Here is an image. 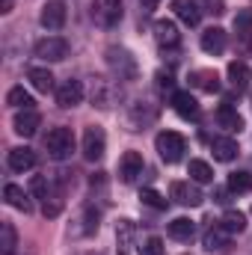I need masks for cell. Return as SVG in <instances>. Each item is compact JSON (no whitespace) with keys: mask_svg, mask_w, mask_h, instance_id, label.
I'll return each mask as SVG.
<instances>
[{"mask_svg":"<svg viewBox=\"0 0 252 255\" xmlns=\"http://www.w3.org/2000/svg\"><path fill=\"white\" fill-rule=\"evenodd\" d=\"M187 175L196 184H211V181H214V169H211V163H205V160H190Z\"/></svg>","mask_w":252,"mask_h":255,"instance_id":"26","label":"cell"},{"mask_svg":"<svg viewBox=\"0 0 252 255\" xmlns=\"http://www.w3.org/2000/svg\"><path fill=\"white\" fill-rule=\"evenodd\" d=\"M92 18L104 30L116 27L122 21V0H92Z\"/></svg>","mask_w":252,"mask_h":255,"instance_id":"4","label":"cell"},{"mask_svg":"<svg viewBox=\"0 0 252 255\" xmlns=\"http://www.w3.org/2000/svg\"><path fill=\"white\" fill-rule=\"evenodd\" d=\"M154 39H157V45H160V48H178L181 33H178L175 21L160 18V21H154Z\"/></svg>","mask_w":252,"mask_h":255,"instance_id":"11","label":"cell"},{"mask_svg":"<svg viewBox=\"0 0 252 255\" xmlns=\"http://www.w3.org/2000/svg\"><path fill=\"white\" fill-rule=\"evenodd\" d=\"M190 83H193L196 89H202V92H217V89H220V77H217V71H208V68L193 71Z\"/></svg>","mask_w":252,"mask_h":255,"instance_id":"22","label":"cell"},{"mask_svg":"<svg viewBox=\"0 0 252 255\" xmlns=\"http://www.w3.org/2000/svg\"><path fill=\"white\" fill-rule=\"evenodd\" d=\"M30 193H33L36 199H45V202H48V193H51L48 178H45V175H33V178H30Z\"/></svg>","mask_w":252,"mask_h":255,"instance_id":"32","label":"cell"},{"mask_svg":"<svg viewBox=\"0 0 252 255\" xmlns=\"http://www.w3.org/2000/svg\"><path fill=\"white\" fill-rule=\"evenodd\" d=\"M139 199H142V205H148V208H154V211H166V205H169L160 193L151 190V187H142V190H139Z\"/></svg>","mask_w":252,"mask_h":255,"instance_id":"31","label":"cell"},{"mask_svg":"<svg viewBox=\"0 0 252 255\" xmlns=\"http://www.w3.org/2000/svg\"><path fill=\"white\" fill-rule=\"evenodd\" d=\"M107 63H110V68L119 74V80H122V77L130 80V77L136 74V63H133V57H130L127 51H122V48H110V51H107Z\"/></svg>","mask_w":252,"mask_h":255,"instance_id":"8","label":"cell"},{"mask_svg":"<svg viewBox=\"0 0 252 255\" xmlns=\"http://www.w3.org/2000/svg\"><path fill=\"white\" fill-rule=\"evenodd\" d=\"M86 235H92V232H98V211L92 214V208H86V229H83Z\"/></svg>","mask_w":252,"mask_h":255,"instance_id":"36","label":"cell"},{"mask_svg":"<svg viewBox=\"0 0 252 255\" xmlns=\"http://www.w3.org/2000/svg\"><path fill=\"white\" fill-rule=\"evenodd\" d=\"M142 166H145V163H142V154L130 148V151L122 154V160H119V178H122L125 184H133L136 175H142Z\"/></svg>","mask_w":252,"mask_h":255,"instance_id":"9","label":"cell"},{"mask_svg":"<svg viewBox=\"0 0 252 255\" xmlns=\"http://www.w3.org/2000/svg\"><path fill=\"white\" fill-rule=\"evenodd\" d=\"M3 196H6V205H12L15 211H24V214H30V211H33V205H30V196L21 190L18 184H6Z\"/></svg>","mask_w":252,"mask_h":255,"instance_id":"21","label":"cell"},{"mask_svg":"<svg viewBox=\"0 0 252 255\" xmlns=\"http://www.w3.org/2000/svg\"><path fill=\"white\" fill-rule=\"evenodd\" d=\"M229 187H220V190H214V202H220V205H226L229 202Z\"/></svg>","mask_w":252,"mask_h":255,"instance_id":"40","label":"cell"},{"mask_svg":"<svg viewBox=\"0 0 252 255\" xmlns=\"http://www.w3.org/2000/svg\"><path fill=\"white\" fill-rule=\"evenodd\" d=\"M211 151H214V160H220V163H232L235 157H238V142L232 139V136H214L211 139Z\"/></svg>","mask_w":252,"mask_h":255,"instance_id":"14","label":"cell"},{"mask_svg":"<svg viewBox=\"0 0 252 255\" xmlns=\"http://www.w3.org/2000/svg\"><path fill=\"white\" fill-rule=\"evenodd\" d=\"M33 54L39 60H45V63H63L65 57H68V42H65L63 36H45V39L36 42Z\"/></svg>","mask_w":252,"mask_h":255,"instance_id":"3","label":"cell"},{"mask_svg":"<svg viewBox=\"0 0 252 255\" xmlns=\"http://www.w3.org/2000/svg\"><path fill=\"white\" fill-rule=\"evenodd\" d=\"M157 86H160V89H172V86H175L172 74H163V71H160V74H157Z\"/></svg>","mask_w":252,"mask_h":255,"instance_id":"38","label":"cell"},{"mask_svg":"<svg viewBox=\"0 0 252 255\" xmlns=\"http://www.w3.org/2000/svg\"><path fill=\"white\" fill-rule=\"evenodd\" d=\"M0 235H3V241H0V250H3V255H12V253H15V247H18L15 226H12V223H3V226H0Z\"/></svg>","mask_w":252,"mask_h":255,"instance_id":"30","label":"cell"},{"mask_svg":"<svg viewBox=\"0 0 252 255\" xmlns=\"http://www.w3.org/2000/svg\"><path fill=\"white\" fill-rule=\"evenodd\" d=\"M193 3L208 15H223L226 12V0H193Z\"/></svg>","mask_w":252,"mask_h":255,"instance_id":"33","label":"cell"},{"mask_svg":"<svg viewBox=\"0 0 252 255\" xmlns=\"http://www.w3.org/2000/svg\"><path fill=\"white\" fill-rule=\"evenodd\" d=\"M27 80L33 83L36 92H51V89H54V74H51V68L30 65V68H27Z\"/></svg>","mask_w":252,"mask_h":255,"instance_id":"19","label":"cell"},{"mask_svg":"<svg viewBox=\"0 0 252 255\" xmlns=\"http://www.w3.org/2000/svg\"><path fill=\"white\" fill-rule=\"evenodd\" d=\"M154 145H157L160 160H166V163H178L184 157V151H187V139L178 130H160L157 139H154Z\"/></svg>","mask_w":252,"mask_h":255,"instance_id":"1","label":"cell"},{"mask_svg":"<svg viewBox=\"0 0 252 255\" xmlns=\"http://www.w3.org/2000/svg\"><path fill=\"white\" fill-rule=\"evenodd\" d=\"M217 125L223 128V130H229V133H238V130L244 128V116L238 113V107L220 104V107H217Z\"/></svg>","mask_w":252,"mask_h":255,"instance_id":"15","label":"cell"},{"mask_svg":"<svg viewBox=\"0 0 252 255\" xmlns=\"http://www.w3.org/2000/svg\"><path fill=\"white\" fill-rule=\"evenodd\" d=\"M172 107H175V113L181 119H199V101L190 92H184V89L172 92Z\"/></svg>","mask_w":252,"mask_h":255,"instance_id":"16","label":"cell"},{"mask_svg":"<svg viewBox=\"0 0 252 255\" xmlns=\"http://www.w3.org/2000/svg\"><path fill=\"white\" fill-rule=\"evenodd\" d=\"M229 238H232V235H229V232H226L220 223H214V226L205 232V250H208V253H214V250H223V247L229 244Z\"/></svg>","mask_w":252,"mask_h":255,"instance_id":"24","label":"cell"},{"mask_svg":"<svg viewBox=\"0 0 252 255\" xmlns=\"http://www.w3.org/2000/svg\"><path fill=\"white\" fill-rule=\"evenodd\" d=\"M86 255H98V253H86Z\"/></svg>","mask_w":252,"mask_h":255,"instance_id":"42","label":"cell"},{"mask_svg":"<svg viewBox=\"0 0 252 255\" xmlns=\"http://www.w3.org/2000/svg\"><path fill=\"white\" fill-rule=\"evenodd\" d=\"M241 45H244V51L252 57V30H247V33H241Z\"/></svg>","mask_w":252,"mask_h":255,"instance_id":"39","label":"cell"},{"mask_svg":"<svg viewBox=\"0 0 252 255\" xmlns=\"http://www.w3.org/2000/svg\"><path fill=\"white\" fill-rule=\"evenodd\" d=\"M169 199H175V202L184 205V208H199V205L205 202L202 190H199L196 184H190V181H172V184H169Z\"/></svg>","mask_w":252,"mask_h":255,"instance_id":"6","label":"cell"},{"mask_svg":"<svg viewBox=\"0 0 252 255\" xmlns=\"http://www.w3.org/2000/svg\"><path fill=\"white\" fill-rule=\"evenodd\" d=\"M235 27H238V33H247V30H252V12H241V15L235 18Z\"/></svg>","mask_w":252,"mask_h":255,"instance_id":"35","label":"cell"},{"mask_svg":"<svg viewBox=\"0 0 252 255\" xmlns=\"http://www.w3.org/2000/svg\"><path fill=\"white\" fill-rule=\"evenodd\" d=\"M220 226H223L229 235H241V232L247 229V214H241V211H226L223 220H220Z\"/></svg>","mask_w":252,"mask_h":255,"instance_id":"28","label":"cell"},{"mask_svg":"<svg viewBox=\"0 0 252 255\" xmlns=\"http://www.w3.org/2000/svg\"><path fill=\"white\" fill-rule=\"evenodd\" d=\"M6 104H9V107H18V110H33V107H36L33 95H30L24 86H12V89L6 92Z\"/></svg>","mask_w":252,"mask_h":255,"instance_id":"23","label":"cell"},{"mask_svg":"<svg viewBox=\"0 0 252 255\" xmlns=\"http://www.w3.org/2000/svg\"><path fill=\"white\" fill-rule=\"evenodd\" d=\"M0 12L9 15V12H12V0H0Z\"/></svg>","mask_w":252,"mask_h":255,"instance_id":"41","label":"cell"},{"mask_svg":"<svg viewBox=\"0 0 252 255\" xmlns=\"http://www.w3.org/2000/svg\"><path fill=\"white\" fill-rule=\"evenodd\" d=\"M226 45H229V33H226L223 27H208V30L202 33V51H205V54L220 57V54L226 51Z\"/></svg>","mask_w":252,"mask_h":255,"instance_id":"10","label":"cell"},{"mask_svg":"<svg viewBox=\"0 0 252 255\" xmlns=\"http://www.w3.org/2000/svg\"><path fill=\"white\" fill-rule=\"evenodd\" d=\"M226 74H229V83H232L238 92H244V89L250 86L252 71H250V65H247V63H241V60H232V63H229V68H226Z\"/></svg>","mask_w":252,"mask_h":255,"instance_id":"18","label":"cell"},{"mask_svg":"<svg viewBox=\"0 0 252 255\" xmlns=\"http://www.w3.org/2000/svg\"><path fill=\"white\" fill-rule=\"evenodd\" d=\"M172 12L187 24V27H196L202 21V9L193 3V0H172Z\"/></svg>","mask_w":252,"mask_h":255,"instance_id":"20","label":"cell"},{"mask_svg":"<svg viewBox=\"0 0 252 255\" xmlns=\"http://www.w3.org/2000/svg\"><path fill=\"white\" fill-rule=\"evenodd\" d=\"M65 18H68V9H65L63 0H48L39 12V21H42L45 30H63Z\"/></svg>","mask_w":252,"mask_h":255,"instance_id":"7","label":"cell"},{"mask_svg":"<svg viewBox=\"0 0 252 255\" xmlns=\"http://www.w3.org/2000/svg\"><path fill=\"white\" fill-rule=\"evenodd\" d=\"M139 255H166V247L160 238H148L142 247H139Z\"/></svg>","mask_w":252,"mask_h":255,"instance_id":"34","label":"cell"},{"mask_svg":"<svg viewBox=\"0 0 252 255\" xmlns=\"http://www.w3.org/2000/svg\"><path fill=\"white\" fill-rule=\"evenodd\" d=\"M80 101H83V83L80 80H65L63 86L57 89V104L65 107V110L77 107Z\"/></svg>","mask_w":252,"mask_h":255,"instance_id":"12","label":"cell"},{"mask_svg":"<svg viewBox=\"0 0 252 255\" xmlns=\"http://www.w3.org/2000/svg\"><path fill=\"white\" fill-rule=\"evenodd\" d=\"M104 151H107V136H104V130L98 125L86 128V130H83V157H86V160H101Z\"/></svg>","mask_w":252,"mask_h":255,"instance_id":"5","label":"cell"},{"mask_svg":"<svg viewBox=\"0 0 252 255\" xmlns=\"http://www.w3.org/2000/svg\"><path fill=\"white\" fill-rule=\"evenodd\" d=\"M42 125V116L36 113V110H21L15 119H12V128H15V133H21V136H33L36 130Z\"/></svg>","mask_w":252,"mask_h":255,"instance_id":"17","label":"cell"},{"mask_svg":"<svg viewBox=\"0 0 252 255\" xmlns=\"http://www.w3.org/2000/svg\"><path fill=\"white\" fill-rule=\"evenodd\" d=\"M169 238H175V241H190L193 235H196V223L187 220V217H178V220H172L169 223Z\"/></svg>","mask_w":252,"mask_h":255,"instance_id":"25","label":"cell"},{"mask_svg":"<svg viewBox=\"0 0 252 255\" xmlns=\"http://www.w3.org/2000/svg\"><path fill=\"white\" fill-rule=\"evenodd\" d=\"M63 211V202L60 199H54V202H45V217H57Z\"/></svg>","mask_w":252,"mask_h":255,"instance_id":"37","label":"cell"},{"mask_svg":"<svg viewBox=\"0 0 252 255\" xmlns=\"http://www.w3.org/2000/svg\"><path fill=\"white\" fill-rule=\"evenodd\" d=\"M45 148H48V154L54 160L71 157V151H74V133H71V128H65V125L51 128L48 136H45Z\"/></svg>","mask_w":252,"mask_h":255,"instance_id":"2","label":"cell"},{"mask_svg":"<svg viewBox=\"0 0 252 255\" xmlns=\"http://www.w3.org/2000/svg\"><path fill=\"white\" fill-rule=\"evenodd\" d=\"M36 166V151L27 148V145H15L9 148V169L12 172H27Z\"/></svg>","mask_w":252,"mask_h":255,"instance_id":"13","label":"cell"},{"mask_svg":"<svg viewBox=\"0 0 252 255\" xmlns=\"http://www.w3.org/2000/svg\"><path fill=\"white\" fill-rule=\"evenodd\" d=\"M130 241H133V223H130V220H119V226H116L119 255H130Z\"/></svg>","mask_w":252,"mask_h":255,"instance_id":"27","label":"cell"},{"mask_svg":"<svg viewBox=\"0 0 252 255\" xmlns=\"http://www.w3.org/2000/svg\"><path fill=\"white\" fill-rule=\"evenodd\" d=\"M229 190L232 193H250L252 190V175L244 172V169L232 172V175H229Z\"/></svg>","mask_w":252,"mask_h":255,"instance_id":"29","label":"cell"}]
</instances>
